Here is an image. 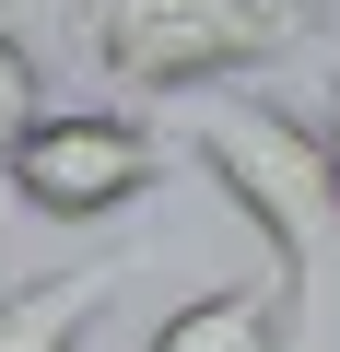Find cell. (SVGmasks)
<instances>
[{"instance_id":"cell-1","label":"cell","mask_w":340,"mask_h":352,"mask_svg":"<svg viewBox=\"0 0 340 352\" xmlns=\"http://www.w3.org/2000/svg\"><path fill=\"white\" fill-rule=\"evenodd\" d=\"M188 153L270 235L293 317L328 329V305H340V153H328V129L293 118V106H270V94H200L188 106Z\"/></svg>"},{"instance_id":"cell-2","label":"cell","mask_w":340,"mask_h":352,"mask_svg":"<svg viewBox=\"0 0 340 352\" xmlns=\"http://www.w3.org/2000/svg\"><path fill=\"white\" fill-rule=\"evenodd\" d=\"M0 176H12V200L47 212V223H106V212H129L164 176V141L141 118H106V106H71V118L47 106L12 153H0Z\"/></svg>"},{"instance_id":"cell-3","label":"cell","mask_w":340,"mask_h":352,"mask_svg":"<svg viewBox=\"0 0 340 352\" xmlns=\"http://www.w3.org/2000/svg\"><path fill=\"white\" fill-rule=\"evenodd\" d=\"M82 47L129 82V94H212L223 71L258 59V36L235 24V0H94Z\"/></svg>"},{"instance_id":"cell-4","label":"cell","mask_w":340,"mask_h":352,"mask_svg":"<svg viewBox=\"0 0 340 352\" xmlns=\"http://www.w3.org/2000/svg\"><path fill=\"white\" fill-rule=\"evenodd\" d=\"M293 340H305V317H293L282 282H212V294H188L177 317H164L141 352H293Z\"/></svg>"},{"instance_id":"cell-5","label":"cell","mask_w":340,"mask_h":352,"mask_svg":"<svg viewBox=\"0 0 340 352\" xmlns=\"http://www.w3.org/2000/svg\"><path fill=\"white\" fill-rule=\"evenodd\" d=\"M129 270H141V258L117 247V258H82V270H47V282H24V294H0V352H82L94 305H106Z\"/></svg>"},{"instance_id":"cell-6","label":"cell","mask_w":340,"mask_h":352,"mask_svg":"<svg viewBox=\"0 0 340 352\" xmlns=\"http://www.w3.org/2000/svg\"><path fill=\"white\" fill-rule=\"evenodd\" d=\"M328 12H340V0H235V24L258 36V59H293V47H317V36H328Z\"/></svg>"},{"instance_id":"cell-7","label":"cell","mask_w":340,"mask_h":352,"mask_svg":"<svg viewBox=\"0 0 340 352\" xmlns=\"http://www.w3.org/2000/svg\"><path fill=\"white\" fill-rule=\"evenodd\" d=\"M36 118H47V71H36V47H24L12 24H0V153H12Z\"/></svg>"},{"instance_id":"cell-8","label":"cell","mask_w":340,"mask_h":352,"mask_svg":"<svg viewBox=\"0 0 340 352\" xmlns=\"http://www.w3.org/2000/svg\"><path fill=\"white\" fill-rule=\"evenodd\" d=\"M317 129H328V153H340V71H328V118H317Z\"/></svg>"}]
</instances>
